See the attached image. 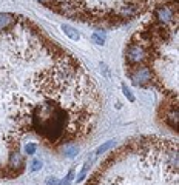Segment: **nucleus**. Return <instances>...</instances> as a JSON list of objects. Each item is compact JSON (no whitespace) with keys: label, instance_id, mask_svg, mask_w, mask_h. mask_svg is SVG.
Wrapping results in <instances>:
<instances>
[{"label":"nucleus","instance_id":"1","mask_svg":"<svg viewBox=\"0 0 179 185\" xmlns=\"http://www.w3.org/2000/svg\"><path fill=\"white\" fill-rule=\"evenodd\" d=\"M102 97L83 65L34 22L0 30V177L20 176L27 136L57 150L93 133Z\"/></svg>","mask_w":179,"mask_h":185},{"label":"nucleus","instance_id":"2","mask_svg":"<svg viewBox=\"0 0 179 185\" xmlns=\"http://www.w3.org/2000/svg\"><path fill=\"white\" fill-rule=\"evenodd\" d=\"M177 142L137 137L113 151L86 185H177Z\"/></svg>","mask_w":179,"mask_h":185},{"label":"nucleus","instance_id":"3","mask_svg":"<svg viewBox=\"0 0 179 185\" xmlns=\"http://www.w3.org/2000/svg\"><path fill=\"white\" fill-rule=\"evenodd\" d=\"M177 17H153L136 31L125 48V73L134 86H155L177 97Z\"/></svg>","mask_w":179,"mask_h":185},{"label":"nucleus","instance_id":"4","mask_svg":"<svg viewBox=\"0 0 179 185\" xmlns=\"http://www.w3.org/2000/svg\"><path fill=\"white\" fill-rule=\"evenodd\" d=\"M65 19L97 28H116L151 12L165 0H37Z\"/></svg>","mask_w":179,"mask_h":185},{"label":"nucleus","instance_id":"5","mask_svg":"<svg viewBox=\"0 0 179 185\" xmlns=\"http://www.w3.org/2000/svg\"><path fill=\"white\" fill-rule=\"evenodd\" d=\"M161 117L171 130L177 131V97H167L162 102Z\"/></svg>","mask_w":179,"mask_h":185},{"label":"nucleus","instance_id":"6","mask_svg":"<svg viewBox=\"0 0 179 185\" xmlns=\"http://www.w3.org/2000/svg\"><path fill=\"white\" fill-rule=\"evenodd\" d=\"M39 147H40V145L36 143V142H28V143H25V145H23L25 156H33L37 150H39Z\"/></svg>","mask_w":179,"mask_h":185},{"label":"nucleus","instance_id":"7","mask_svg":"<svg viewBox=\"0 0 179 185\" xmlns=\"http://www.w3.org/2000/svg\"><path fill=\"white\" fill-rule=\"evenodd\" d=\"M62 30L65 31V34H67L70 39H73V40H79V39H80L79 33L76 31L74 28H71V26H68V25H63V26H62Z\"/></svg>","mask_w":179,"mask_h":185},{"label":"nucleus","instance_id":"8","mask_svg":"<svg viewBox=\"0 0 179 185\" xmlns=\"http://www.w3.org/2000/svg\"><path fill=\"white\" fill-rule=\"evenodd\" d=\"M63 150H65V154H67L68 157H74L76 154L79 153V148H77V145H76V143H68V145H65V147H63Z\"/></svg>","mask_w":179,"mask_h":185},{"label":"nucleus","instance_id":"9","mask_svg":"<svg viewBox=\"0 0 179 185\" xmlns=\"http://www.w3.org/2000/svg\"><path fill=\"white\" fill-rule=\"evenodd\" d=\"M91 39H93L94 43H97V45H104V42H105V34L102 33V31H96V33L91 36Z\"/></svg>","mask_w":179,"mask_h":185},{"label":"nucleus","instance_id":"10","mask_svg":"<svg viewBox=\"0 0 179 185\" xmlns=\"http://www.w3.org/2000/svg\"><path fill=\"white\" fill-rule=\"evenodd\" d=\"M90 165H91V159H90V161H88V162H86V164L83 165V170L80 171V174L77 176V182H80V180H82V179H83V177L86 176V171H88V168H90Z\"/></svg>","mask_w":179,"mask_h":185},{"label":"nucleus","instance_id":"11","mask_svg":"<svg viewBox=\"0 0 179 185\" xmlns=\"http://www.w3.org/2000/svg\"><path fill=\"white\" fill-rule=\"evenodd\" d=\"M111 145H113V142H107L105 145H104V147H99L97 150H96V153H94V156H97V154H102V153H105L110 147H111Z\"/></svg>","mask_w":179,"mask_h":185},{"label":"nucleus","instance_id":"12","mask_svg":"<svg viewBox=\"0 0 179 185\" xmlns=\"http://www.w3.org/2000/svg\"><path fill=\"white\" fill-rule=\"evenodd\" d=\"M40 168H42V161L34 159V161L31 162V171H39Z\"/></svg>","mask_w":179,"mask_h":185},{"label":"nucleus","instance_id":"13","mask_svg":"<svg viewBox=\"0 0 179 185\" xmlns=\"http://www.w3.org/2000/svg\"><path fill=\"white\" fill-rule=\"evenodd\" d=\"M122 89H124V94H125L127 97H128V100H130V102H134V96L131 94V91H130L128 88H127V85H125V83H122Z\"/></svg>","mask_w":179,"mask_h":185},{"label":"nucleus","instance_id":"14","mask_svg":"<svg viewBox=\"0 0 179 185\" xmlns=\"http://www.w3.org/2000/svg\"><path fill=\"white\" fill-rule=\"evenodd\" d=\"M73 174H74V171L71 170L70 173H68V176L65 177V180H62V182H60V185H70V183H71V180H73Z\"/></svg>","mask_w":179,"mask_h":185},{"label":"nucleus","instance_id":"15","mask_svg":"<svg viewBox=\"0 0 179 185\" xmlns=\"http://www.w3.org/2000/svg\"><path fill=\"white\" fill-rule=\"evenodd\" d=\"M46 183L48 185H60V180H57L56 177H48L46 179Z\"/></svg>","mask_w":179,"mask_h":185}]
</instances>
